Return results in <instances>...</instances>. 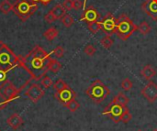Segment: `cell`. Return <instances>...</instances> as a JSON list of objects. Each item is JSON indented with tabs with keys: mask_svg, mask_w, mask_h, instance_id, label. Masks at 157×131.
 Returning a JSON list of instances; mask_svg holds the SVG:
<instances>
[{
	"mask_svg": "<svg viewBox=\"0 0 157 131\" xmlns=\"http://www.w3.org/2000/svg\"><path fill=\"white\" fill-rule=\"evenodd\" d=\"M113 39L110 38V36H108V35H106V37H104L103 39H101V40H100V43H101V45L104 47V48H106V49H109L112 45H113Z\"/></svg>",
	"mask_w": 157,
	"mask_h": 131,
	"instance_id": "484cf974",
	"label": "cell"
},
{
	"mask_svg": "<svg viewBox=\"0 0 157 131\" xmlns=\"http://www.w3.org/2000/svg\"><path fill=\"white\" fill-rule=\"evenodd\" d=\"M44 19H45V21L47 22V23H49V24H51V23H53L55 20H56V18H55V17L52 15V13L50 11V12H48L46 15H45V17H44Z\"/></svg>",
	"mask_w": 157,
	"mask_h": 131,
	"instance_id": "1f68e13d",
	"label": "cell"
},
{
	"mask_svg": "<svg viewBox=\"0 0 157 131\" xmlns=\"http://www.w3.org/2000/svg\"><path fill=\"white\" fill-rule=\"evenodd\" d=\"M0 10L4 14H7L11 10H13V5L8 0H4L0 3Z\"/></svg>",
	"mask_w": 157,
	"mask_h": 131,
	"instance_id": "ffe728a7",
	"label": "cell"
},
{
	"mask_svg": "<svg viewBox=\"0 0 157 131\" xmlns=\"http://www.w3.org/2000/svg\"><path fill=\"white\" fill-rule=\"evenodd\" d=\"M27 97L31 100L34 104H36L44 95H45V91L39 85V84H31L26 91Z\"/></svg>",
	"mask_w": 157,
	"mask_h": 131,
	"instance_id": "30bf717a",
	"label": "cell"
},
{
	"mask_svg": "<svg viewBox=\"0 0 157 131\" xmlns=\"http://www.w3.org/2000/svg\"><path fill=\"white\" fill-rule=\"evenodd\" d=\"M99 18V14L97 11V9L94 6H88L87 8L85 9V11L83 12V15L80 18V20L82 21H86V23H90V22H95L98 21Z\"/></svg>",
	"mask_w": 157,
	"mask_h": 131,
	"instance_id": "4fadbf2b",
	"label": "cell"
},
{
	"mask_svg": "<svg viewBox=\"0 0 157 131\" xmlns=\"http://www.w3.org/2000/svg\"><path fill=\"white\" fill-rule=\"evenodd\" d=\"M142 9L155 21L157 20V0H146L142 5Z\"/></svg>",
	"mask_w": 157,
	"mask_h": 131,
	"instance_id": "7c38bea8",
	"label": "cell"
},
{
	"mask_svg": "<svg viewBox=\"0 0 157 131\" xmlns=\"http://www.w3.org/2000/svg\"><path fill=\"white\" fill-rule=\"evenodd\" d=\"M63 107H65L66 108H68L69 111H71V112H75V111H77L79 109L80 104L75 99H73V100L69 101L68 103L64 104Z\"/></svg>",
	"mask_w": 157,
	"mask_h": 131,
	"instance_id": "44dd1931",
	"label": "cell"
},
{
	"mask_svg": "<svg viewBox=\"0 0 157 131\" xmlns=\"http://www.w3.org/2000/svg\"><path fill=\"white\" fill-rule=\"evenodd\" d=\"M141 95L149 103L154 104L157 100V84L150 80L147 84L141 90Z\"/></svg>",
	"mask_w": 157,
	"mask_h": 131,
	"instance_id": "9c48e42d",
	"label": "cell"
},
{
	"mask_svg": "<svg viewBox=\"0 0 157 131\" xmlns=\"http://www.w3.org/2000/svg\"><path fill=\"white\" fill-rule=\"evenodd\" d=\"M38 10V5L30 0H17L13 5V11L22 20L26 21Z\"/></svg>",
	"mask_w": 157,
	"mask_h": 131,
	"instance_id": "5b68a950",
	"label": "cell"
},
{
	"mask_svg": "<svg viewBox=\"0 0 157 131\" xmlns=\"http://www.w3.org/2000/svg\"><path fill=\"white\" fill-rule=\"evenodd\" d=\"M127 107H122L121 105L115 104V103H110L102 112L104 116H109L110 119L115 122V123H120L121 122V116Z\"/></svg>",
	"mask_w": 157,
	"mask_h": 131,
	"instance_id": "52a82bcc",
	"label": "cell"
},
{
	"mask_svg": "<svg viewBox=\"0 0 157 131\" xmlns=\"http://www.w3.org/2000/svg\"><path fill=\"white\" fill-rule=\"evenodd\" d=\"M51 56L41 47L36 45L26 56H19L18 65H20L32 78L39 81L43 78L49 71L48 65Z\"/></svg>",
	"mask_w": 157,
	"mask_h": 131,
	"instance_id": "6da1fadb",
	"label": "cell"
},
{
	"mask_svg": "<svg viewBox=\"0 0 157 131\" xmlns=\"http://www.w3.org/2000/svg\"><path fill=\"white\" fill-rule=\"evenodd\" d=\"M132 86H133V84H132V82L131 81V79H129V78H125V79H123V81L121 82V88H122L123 91H125V92L131 91L132 88Z\"/></svg>",
	"mask_w": 157,
	"mask_h": 131,
	"instance_id": "4316f807",
	"label": "cell"
},
{
	"mask_svg": "<svg viewBox=\"0 0 157 131\" xmlns=\"http://www.w3.org/2000/svg\"><path fill=\"white\" fill-rule=\"evenodd\" d=\"M138 28L133 21L126 15L121 14L119 18H117L116 34L118 38L121 40H127Z\"/></svg>",
	"mask_w": 157,
	"mask_h": 131,
	"instance_id": "3957f363",
	"label": "cell"
},
{
	"mask_svg": "<svg viewBox=\"0 0 157 131\" xmlns=\"http://www.w3.org/2000/svg\"><path fill=\"white\" fill-rule=\"evenodd\" d=\"M63 7L65 8V10H72L73 9V0H64L63 3Z\"/></svg>",
	"mask_w": 157,
	"mask_h": 131,
	"instance_id": "d6a6232c",
	"label": "cell"
},
{
	"mask_svg": "<svg viewBox=\"0 0 157 131\" xmlns=\"http://www.w3.org/2000/svg\"><path fill=\"white\" fill-rule=\"evenodd\" d=\"M132 119V115L131 114L129 108H126L121 116V122L124 124H128Z\"/></svg>",
	"mask_w": 157,
	"mask_h": 131,
	"instance_id": "83f0119b",
	"label": "cell"
},
{
	"mask_svg": "<svg viewBox=\"0 0 157 131\" xmlns=\"http://www.w3.org/2000/svg\"><path fill=\"white\" fill-rule=\"evenodd\" d=\"M18 62L19 56H17L6 44L0 41V69L9 72L18 65Z\"/></svg>",
	"mask_w": 157,
	"mask_h": 131,
	"instance_id": "7a4b0ae2",
	"label": "cell"
},
{
	"mask_svg": "<svg viewBox=\"0 0 157 131\" xmlns=\"http://www.w3.org/2000/svg\"><path fill=\"white\" fill-rule=\"evenodd\" d=\"M48 69L49 71H51L53 73H57L61 69H62V64L60 62H58L55 59H51L49 65H48Z\"/></svg>",
	"mask_w": 157,
	"mask_h": 131,
	"instance_id": "d6986e66",
	"label": "cell"
},
{
	"mask_svg": "<svg viewBox=\"0 0 157 131\" xmlns=\"http://www.w3.org/2000/svg\"><path fill=\"white\" fill-rule=\"evenodd\" d=\"M62 23L63 25L65 27V28H70L74 23H75V20L73 18L72 16L68 15V14H65L63 17H62Z\"/></svg>",
	"mask_w": 157,
	"mask_h": 131,
	"instance_id": "cb8c5ba5",
	"label": "cell"
},
{
	"mask_svg": "<svg viewBox=\"0 0 157 131\" xmlns=\"http://www.w3.org/2000/svg\"><path fill=\"white\" fill-rule=\"evenodd\" d=\"M137 30L142 34V35H147L150 31H151V27L149 26V24L146 21L142 22L139 26Z\"/></svg>",
	"mask_w": 157,
	"mask_h": 131,
	"instance_id": "603a6c76",
	"label": "cell"
},
{
	"mask_svg": "<svg viewBox=\"0 0 157 131\" xmlns=\"http://www.w3.org/2000/svg\"><path fill=\"white\" fill-rule=\"evenodd\" d=\"M137 131H143V130H141V129H139V130H137Z\"/></svg>",
	"mask_w": 157,
	"mask_h": 131,
	"instance_id": "f35d334b",
	"label": "cell"
},
{
	"mask_svg": "<svg viewBox=\"0 0 157 131\" xmlns=\"http://www.w3.org/2000/svg\"><path fill=\"white\" fill-rule=\"evenodd\" d=\"M6 123H7V125H8L12 129L17 130V129H19V128L22 126V124H23V119H22V118H21L18 114L15 113V114H12V115L6 119Z\"/></svg>",
	"mask_w": 157,
	"mask_h": 131,
	"instance_id": "5bb4252c",
	"label": "cell"
},
{
	"mask_svg": "<svg viewBox=\"0 0 157 131\" xmlns=\"http://www.w3.org/2000/svg\"><path fill=\"white\" fill-rule=\"evenodd\" d=\"M86 2H87V0H85V1H84V5H83V6H84V7H86Z\"/></svg>",
	"mask_w": 157,
	"mask_h": 131,
	"instance_id": "8d00e7d4",
	"label": "cell"
},
{
	"mask_svg": "<svg viewBox=\"0 0 157 131\" xmlns=\"http://www.w3.org/2000/svg\"><path fill=\"white\" fill-rule=\"evenodd\" d=\"M40 84L44 87V88H46V89H48L49 87H51L52 85H53V83H52V80L49 77V76H47V75H45L43 78H41L40 80Z\"/></svg>",
	"mask_w": 157,
	"mask_h": 131,
	"instance_id": "f1b7e54d",
	"label": "cell"
},
{
	"mask_svg": "<svg viewBox=\"0 0 157 131\" xmlns=\"http://www.w3.org/2000/svg\"><path fill=\"white\" fill-rule=\"evenodd\" d=\"M59 34V31L54 28V27H52L50 28H48L44 33H43V36L45 37V39L49 41H52Z\"/></svg>",
	"mask_w": 157,
	"mask_h": 131,
	"instance_id": "ac0fdd59",
	"label": "cell"
},
{
	"mask_svg": "<svg viewBox=\"0 0 157 131\" xmlns=\"http://www.w3.org/2000/svg\"><path fill=\"white\" fill-rule=\"evenodd\" d=\"M51 1L52 0H40V2L42 3V5H44V6H47Z\"/></svg>",
	"mask_w": 157,
	"mask_h": 131,
	"instance_id": "e575fe53",
	"label": "cell"
},
{
	"mask_svg": "<svg viewBox=\"0 0 157 131\" xmlns=\"http://www.w3.org/2000/svg\"><path fill=\"white\" fill-rule=\"evenodd\" d=\"M100 25V29L108 36H111L116 33L117 18L113 17L111 13H108L101 21H98Z\"/></svg>",
	"mask_w": 157,
	"mask_h": 131,
	"instance_id": "ba28073f",
	"label": "cell"
},
{
	"mask_svg": "<svg viewBox=\"0 0 157 131\" xmlns=\"http://www.w3.org/2000/svg\"><path fill=\"white\" fill-rule=\"evenodd\" d=\"M86 94L96 104L102 103L110 94L109 89L100 80L94 81L86 89Z\"/></svg>",
	"mask_w": 157,
	"mask_h": 131,
	"instance_id": "277c9868",
	"label": "cell"
},
{
	"mask_svg": "<svg viewBox=\"0 0 157 131\" xmlns=\"http://www.w3.org/2000/svg\"><path fill=\"white\" fill-rule=\"evenodd\" d=\"M69 85L63 80V79H58L54 84H53V89L55 92H61L62 90L67 88Z\"/></svg>",
	"mask_w": 157,
	"mask_h": 131,
	"instance_id": "7402d4cb",
	"label": "cell"
},
{
	"mask_svg": "<svg viewBox=\"0 0 157 131\" xmlns=\"http://www.w3.org/2000/svg\"><path fill=\"white\" fill-rule=\"evenodd\" d=\"M31 2H33V3H37V2H39V1H40V0H30Z\"/></svg>",
	"mask_w": 157,
	"mask_h": 131,
	"instance_id": "d590c367",
	"label": "cell"
},
{
	"mask_svg": "<svg viewBox=\"0 0 157 131\" xmlns=\"http://www.w3.org/2000/svg\"><path fill=\"white\" fill-rule=\"evenodd\" d=\"M152 131H157V129H153V130H152Z\"/></svg>",
	"mask_w": 157,
	"mask_h": 131,
	"instance_id": "74e56055",
	"label": "cell"
},
{
	"mask_svg": "<svg viewBox=\"0 0 157 131\" xmlns=\"http://www.w3.org/2000/svg\"><path fill=\"white\" fill-rule=\"evenodd\" d=\"M83 7V3L81 0H73V9L79 10Z\"/></svg>",
	"mask_w": 157,
	"mask_h": 131,
	"instance_id": "836d02e7",
	"label": "cell"
},
{
	"mask_svg": "<svg viewBox=\"0 0 157 131\" xmlns=\"http://www.w3.org/2000/svg\"><path fill=\"white\" fill-rule=\"evenodd\" d=\"M55 98L63 105L68 103L69 101L73 100V99H75L76 97V94L75 92L70 88L69 86L63 90H62L61 92H55V95H54Z\"/></svg>",
	"mask_w": 157,
	"mask_h": 131,
	"instance_id": "8fae6325",
	"label": "cell"
},
{
	"mask_svg": "<svg viewBox=\"0 0 157 131\" xmlns=\"http://www.w3.org/2000/svg\"><path fill=\"white\" fill-rule=\"evenodd\" d=\"M156 73L155 69L152 65H149V64L145 65L141 71V75L147 81H150L153 77L156 75Z\"/></svg>",
	"mask_w": 157,
	"mask_h": 131,
	"instance_id": "9a60e30c",
	"label": "cell"
},
{
	"mask_svg": "<svg viewBox=\"0 0 157 131\" xmlns=\"http://www.w3.org/2000/svg\"><path fill=\"white\" fill-rule=\"evenodd\" d=\"M0 131H1V130H0Z\"/></svg>",
	"mask_w": 157,
	"mask_h": 131,
	"instance_id": "ab89813d",
	"label": "cell"
},
{
	"mask_svg": "<svg viewBox=\"0 0 157 131\" xmlns=\"http://www.w3.org/2000/svg\"><path fill=\"white\" fill-rule=\"evenodd\" d=\"M51 12L52 13V15L55 17L56 19H62V17L66 14L65 8H64L63 6L61 5V4L56 5V6L51 10Z\"/></svg>",
	"mask_w": 157,
	"mask_h": 131,
	"instance_id": "2e32d148",
	"label": "cell"
},
{
	"mask_svg": "<svg viewBox=\"0 0 157 131\" xmlns=\"http://www.w3.org/2000/svg\"><path fill=\"white\" fill-rule=\"evenodd\" d=\"M20 90L10 81L6 80L0 84V98L2 101L9 103L10 101L18 97Z\"/></svg>",
	"mask_w": 157,
	"mask_h": 131,
	"instance_id": "8992f818",
	"label": "cell"
},
{
	"mask_svg": "<svg viewBox=\"0 0 157 131\" xmlns=\"http://www.w3.org/2000/svg\"><path fill=\"white\" fill-rule=\"evenodd\" d=\"M53 54L55 55V57L57 58H62L64 54V49L62 46H57L54 50H53Z\"/></svg>",
	"mask_w": 157,
	"mask_h": 131,
	"instance_id": "4dcf8cb0",
	"label": "cell"
},
{
	"mask_svg": "<svg viewBox=\"0 0 157 131\" xmlns=\"http://www.w3.org/2000/svg\"><path fill=\"white\" fill-rule=\"evenodd\" d=\"M87 28H88V30L92 34H96L100 29V25H99V22L98 21L90 22V23H87Z\"/></svg>",
	"mask_w": 157,
	"mask_h": 131,
	"instance_id": "d4e9b609",
	"label": "cell"
},
{
	"mask_svg": "<svg viewBox=\"0 0 157 131\" xmlns=\"http://www.w3.org/2000/svg\"><path fill=\"white\" fill-rule=\"evenodd\" d=\"M97 50L96 48L92 45V44H87L85 49H84V52L87 55V56H93L96 53Z\"/></svg>",
	"mask_w": 157,
	"mask_h": 131,
	"instance_id": "f546056e",
	"label": "cell"
},
{
	"mask_svg": "<svg viewBox=\"0 0 157 131\" xmlns=\"http://www.w3.org/2000/svg\"><path fill=\"white\" fill-rule=\"evenodd\" d=\"M129 102H130V98L128 96H126L123 93H119L112 100V103L121 105L122 107H127Z\"/></svg>",
	"mask_w": 157,
	"mask_h": 131,
	"instance_id": "e0dca14e",
	"label": "cell"
}]
</instances>
